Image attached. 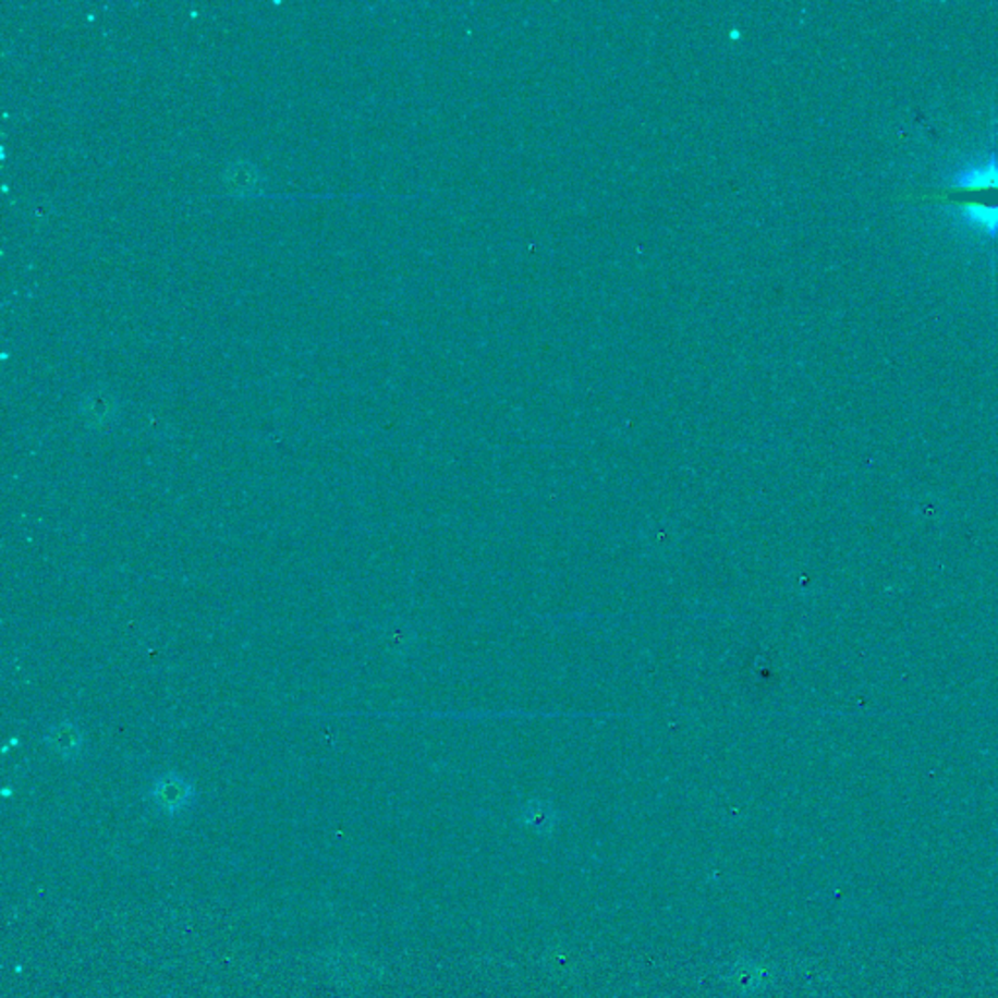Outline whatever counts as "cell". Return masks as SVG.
Segmentation results:
<instances>
[{"instance_id":"8992f818","label":"cell","mask_w":998,"mask_h":998,"mask_svg":"<svg viewBox=\"0 0 998 998\" xmlns=\"http://www.w3.org/2000/svg\"><path fill=\"white\" fill-rule=\"evenodd\" d=\"M763 975H765V971L760 970V967H753V965H751L748 970H745V967H738V970H735V983L740 985L741 989H757L758 985L765 983Z\"/></svg>"},{"instance_id":"7a4b0ae2","label":"cell","mask_w":998,"mask_h":998,"mask_svg":"<svg viewBox=\"0 0 998 998\" xmlns=\"http://www.w3.org/2000/svg\"><path fill=\"white\" fill-rule=\"evenodd\" d=\"M952 217L965 231L998 241V202H958Z\"/></svg>"},{"instance_id":"277c9868","label":"cell","mask_w":998,"mask_h":998,"mask_svg":"<svg viewBox=\"0 0 998 998\" xmlns=\"http://www.w3.org/2000/svg\"><path fill=\"white\" fill-rule=\"evenodd\" d=\"M46 740L49 747L66 758L74 757L83 747V733L74 723H69V721L51 728L47 733Z\"/></svg>"},{"instance_id":"3957f363","label":"cell","mask_w":998,"mask_h":998,"mask_svg":"<svg viewBox=\"0 0 998 998\" xmlns=\"http://www.w3.org/2000/svg\"><path fill=\"white\" fill-rule=\"evenodd\" d=\"M192 798H194V788L178 775L158 778L153 786V800L167 814L184 812L185 807L192 804Z\"/></svg>"},{"instance_id":"6da1fadb","label":"cell","mask_w":998,"mask_h":998,"mask_svg":"<svg viewBox=\"0 0 998 998\" xmlns=\"http://www.w3.org/2000/svg\"><path fill=\"white\" fill-rule=\"evenodd\" d=\"M953 192L963 194H998V155L990 153L987 157L973 158L967 165L953 170L950 177Z\"/></svg>"},{"instance_id":"5b68a950","label":"cell","mask_w":998,"mask_h":998,"mask_svg":"<svg viewBox=\"0 0 998 998\" xmlns=\"http://www.w3.org/2000/svg\"><path fill=\"white\" fill-rule=\"evenodd\" d=\"M555 814L548 805L540 804V802H533L528 804L525 810H523V823L533 827L535 831L538 832H548L555 829Z\"/></svg>"}]
</instances>
